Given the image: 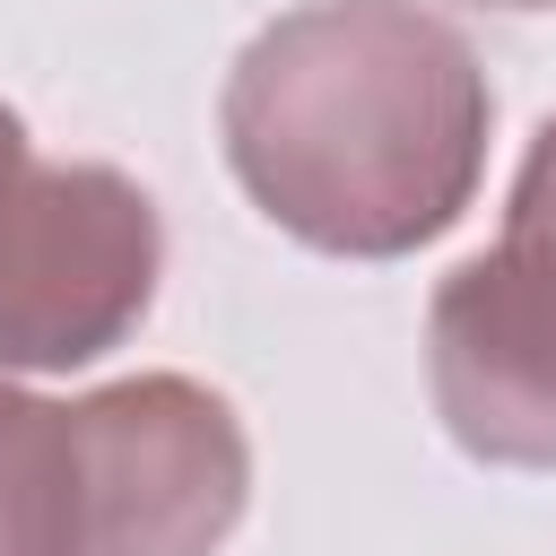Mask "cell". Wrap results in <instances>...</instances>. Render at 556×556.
Listing matches in <instances>:
<instances>
[{
    "label": "cell",
    "mask_w": 556,
    "mask_h": 556,
    "mask_svg": "<svg viewBox=\"0 0 556 556\" xmlns=\"http://www.w3.org/2000/svg\"><path fill=\"white\" fill-rule=\"evenodd\" d=\"M217 130L278 235L408 261L478 200L495 87L469 35L417 0H304L235 52Z\"/></svg>",
    "instance_id": "1"
},
{
    "label": "cell",
    "mask_w": 556,
    "mask_h": 556,
    "mask_svg": "<svg viewBox=\"0 0 556 556\" xmlns=\"http://www.w3.org/2000/svg\"><path fill=\"white\" fill-rule=\"evenodd\" d=\"M165 278V217L122 165H52L0 113V374L113 356Z\"/></svg>",
    "instance_id": "2"
},
{
    "label": "cell",
    "mask_w": 556,
    "mask_h": 556,
    "mask_svg": "<svg viewBox=\"0 0 556 556\" xmlns=\"http://www.w3.org/2000/svg\"><path fill=\"white\" fill-rule=\"evenodd\" d=\"M252 504V434L191 374L61 400V556H217Z\"/></svg>",
    "instance_id": "3"
},
{
    "label": "cell",
    "mask_w": 556,
    "mask_h": 556,
    "mask_svg": "<svg viewBox=\"0 0 556 556\" xmlns=\"http://www.w3.org/2000/svg\"><path fill=\"white\" fill-rule=\"evenodd\" d=\"M426 391L486 469H556V261L486 243L426 304Z\"/></svg>",
    "instance_id": "4"
},
{
    "label": "cell",
    "mask_w": 556,
    "mask_h": 556,
    "mask_svg": "<svg viewBox=\"0 0 556 556\" xmlns=\"http://www.w3.org/2000/svg\"><path fill=\"white\" fill-rule=\"evenodd\" d=\"M0 556H61V400L0 382Z\"/></svg>",
    "instance_id": "5"
},
{
    "label": "cell",
    "mask_w": 556,
    "mask_h": 556,
    "mask_svg": "<svg viewBox=\"0 0 556 556\" xmlns=\"http://www.w3.org/2000/svg\"><path fill=\"white\" fill-rule=\"evenodd\" d=\"M495 243H521L539 261H556V113L539 122L521 174H513V200H504V235Z\"/></svg>",
    "instance_id": "6"
},
{
    "label": "cell",
    "mask_w": 556,
    "mask_h": 556,
    "mask_svg": "<svg viewBox=\"0 0 556 556\" xmlns=\"http://www.w3.org/2000/svg\"><path fill=\"white\" fill-rule=\"evenodd\" d=\"M469 9H495V17H530V9H556V0H469Z\"/></svg>",
    "instance_id": "7"
}]
</instances>
